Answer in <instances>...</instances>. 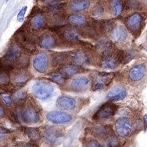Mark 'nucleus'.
I'll return each mask as SVG.
<instances>
[{
	"instance_id": "23",
	"label": "nucleus",
	"mask_w": 147,
	"mask_h": 147,
	"mask_svg": "<svg viewBox=\"0 0 147 147\" xmlns=\"http://www.w3.org/2000/svg\"><path fill=\"white\" fill-rule=\"evenodd\" d=\"M136 56V52L134 50H127L122 52V53L119 54V60L120 62L122 63H127L130 61H131L133 59L135 58Z\"/></svg>"
},
{
	"instance_id": "26",
	"label": "nucleus",
	"mask_w": 147,
	"mask_h": 147,
	"mask_svg": "<svg viewBox=\"0 0 147 147\" xmlns=\"http://www.w3.org/2000/svg\"><path fill=\"white\" fill-rule=\"evenodd\" d=\"M63 37L69 42H76L79 39V34L77 30L73 28H69L65 30L63 33Z\"/></svg>"
},
{
	"instance_id": "10",
	"label": "nucleus",
	"mask_w": 147,
	"mask_h": 147,
	"mask_svg": "<svg viewBox=\"0 0 147 147\" xmlns=\"http://www.w3.org/2000/svg\"><path fill=\"white\" fill-rule=\"evenodd\" d=\"M90 80L86 77H79L73 79L70 83V86L74 92H83L88 88L89 86Z\"/></svg>"
},
{
	"instance_id": "29",
	"label": "nucleus",
	"mask_w": 147,
	"mask_h": 147,
	"mask_svg": "<svg viewBox=\"0 0 147 147\" xmlns=\"http://www.w3.org/2000/svg\"><path fill=\"white\" fill-rule=\"evenodd\" d=\"M45 23V18L44 16L42 15H37L34 16L31 20V24L32 26L35 30L39 29Z\"/></svg>"
},
{
	"instance_id": "41",
	"label": "nucleus",
	"mask_w": 147,
	"mask_h": 147,
	"mask_svg": "<svg viewBox=\"0 0 147 147\" xmlns=\"http://www.w3.org/2000/svg\"><path fill=\"white\" fill-rule=\"evenodd\" d=\"M5 138V134L3 133L2 131H0V141H2Z\"/></svg>"
},
{
	"instance_id": "40",
	"label": "nucleus",
	"mask_w": 147,
	"mask_h": 147,
	"mask_svg": "<svg viewBox=\"0 0 147 147\" xmlns=\"http://www.w3.org/2000/svg\"><path fill=\"white\" fill-rule=\"evenodd\" d=\"M24 147H38V146L37 144H34V143H28Z\"/></svg>"
},
{
	"instance_id": "9",
	"label": "nucleus",
	"mask_w": 147,
	"mask_h": 147,
	"mask_svg": "<svg viewBox=\"0 0 147 147\" xmlns=\"http://www.w3.org/2000/svg\"><path fill=\"white\" fill-rule=\"evenodd\" d=\"M146 69L143 64H136L131 68L128 73L129 79L134 82L141 80L146 75Z\"/></svg>"
},
{
	"instance_id": "3",
	"label": "nucleus",
	"mask_w": 147,
	"mask_h": 147,
	"mask_svg": "<svg viewBox=\"0 0 147 147\" xmlns=\"http://www.w3.org/2000/svg\"><path fill=\"white\" fill-rule=\"evenodd\" d=\"M115 129L117 134L120 137H126L129 136L132 130L131 122L127 118H119L116 121Z\"/></svg>"
},
{
	"instance_id": "22",
	"label": "nucleus",
	"mask_w": 147,
	"mask_h": 147,
	"mask_svg": "<svg viewBox=\"0 0 147 147\" xmlns=\"http://www.w3.org/2000/svg\"><path fill=\"white\" fill-rule=\"evenodd\" d=\"M56 45V40L52 35H47L42 38L40 41V46L41 48L49 49H52Z\"/></svg>"
},
{
	"instance_id": "31",
	"label": "nucleus",
	"mask_w": 147,
	"mask_h": 147,
	"mask_svg": "<svg viewBox=\"0 0 147 147\" xmlns=\"http://www.w3.org/2000/svg\"><path fill=\"white\" fill-rule=\"evenodd\" d=\"M50 79L54 82L59 84H63L65 81V77L61 73H54V74H53L50 77Z\"/></svg>"
},
{
	"instance_id": "39",
	"label": "nucleus",
	"mask_w": 147,
	"mask_h": 147,
	"mask_svg": "<svg viewBox=\"0 0 147 147\" xmlns=\"http://www.w3.org/2000/svg\"><path fill=\"white\" fill-rule=\"evenodd\" d=\"M23 96H24L23 92H19L15 95V97H16V98H17L18 99H22V98H24Z\"/></svg>"
},
{
	"instance_id": "45",
	"label": "nucleus",
	"mask_w": 147,
	"mask_h": 147,
	"mask_svg": "<svg viewBox=\"0 0 147 147\" xmlns=\"http://www.w3.org/2000/svg\"><path fill=\"white\" fill-rule=\"evenodd\" d=\"M9 1V0H7V1Z\"/></svg>"
},
{
	"instance_id": "27",
	"label": "nucleus",
	"mask_w": 147,
	"mask_h": 147,
	"mask_svg": "<svg viewBox=\"0 0 147 147\" xmlns=\"http://www.w3.org/2000/svg\"><path fill=\"white\" fill-rule=\"evenodd\" d=\"M26 134L32 141H37L41 137V133L39 129L35 127H26L24 129Z\"/></svg>"
},
{
	"instance_id": "16",
	"label": "nucleus",
	"mask_w": 147,
	"mask_h": 147,
	"mask_svg": "<svg viewBox=\"0 0 147 147\" xmlns=\"http://www.w3.org/2000/svg\"><path fill=\"white\" fill-rule=\"evenodd\" d=\"M120 62L118 56H115L113 54L103 56L101 61V66L103 69H114L117 67Z\"/></svg>"
},
{
	"instance_id": "33",
	"label": "nucleus",
	"mask_w": 147,
	"mask_h": 147,
	"mask_svg": "<svg viewBox=\"0 0 147 147\" xmlns=\"http://www.w3.org/2000/svg\"><path fill=\"white\" fill-rule=\"evenodd\" d=\"M28 9V7L27 6H24L20 9V11L18 12V15H17V17H16V19H17V21L19 22H22L24 20V17H25V15Z\"/></svg>"
},
{
	"instance_id": "18",
	"label": "nucleus",
	"mask_w": 147,
	"mask_h": 147,
	"mask_svg": "<svg viewBox=\"0 0 147 147\" xmlns=\"http://www.w3.org/2000/svg\"><path fill=\"white\" fill-rule=\"evenodd\" d=\"M20 55V49L16 45H13L9 47L5 55V60L9 63L15 61Z\"/></svg>"
},
{
	"instance_id": "43",
	"label": "nucleus",
	"mask_w": 147,
	"mask_h": 147,
	"mask_svg": "<svg viewBox=\"0 0 147 147\" xmlns=\"http://www.w3.org/2000/svg\"><path fill=\"white\" fill-rule=\"evenodd\" d=\"M56 0H42V1L46 3H53L56 2Z\"/></svg>"
},
{
	"instance_id": "44",
	"label": "nucleus",
	"mask_w": 147,
	"mask_h": 147,
	"mask_svg": "<svg viewBox=\"0 0 147 147\" xmlns=\"http://www.w3.org/2000/svg\"><path fill=\"white\" fill-rule=\"evenodd\" d=\"M144 126H145V127H146L147 126V115L144 116Z\"/></svg>"
},
{
	"instance_id": "35",
	"label": "nucleus",
	"mask_w": 147,
	"mask_h": 147,
	"mask_svg": "<svg viewBox=\"0 0 147 147\" xmlns=\"http://www.w3.org/2000/svg\"><path fill=\"white\" fill-rule=\"evenodd\" d=\"M53 59L54 62L58 64V63H60L64 60V59H65V55L62 53H57L54 56Z\"/></svg>"
},
{
	"instance_id": "14",
	"label": "nucleus",
	"mask_w": 147,
	"mask_h": 147,
	"mask_svg": "<svg viewBox=\"0 0 147 147\" xmlns=\"http://www.w3.org/2000/svg\"><path fill=\"white\" fill-rule=\"evenodd\" d=\"M57 105L61 109L66 111L73 110L76 106V101L69 96H61L57 99Z\"/></svg>"
},
{
	"instance_id": "30",
	"label": "nucleus",
	"mask_w": 147,
	"mask_h": 147,
	"mask_svg": "<svg viewBox=\"0 0 147 147\" xmlns=\"http://www.w3.org/2000/svg\"><path fill=\"white\" fill-rule=\"evenodd\" d=\"M29 79V75L26 71H20L16 73L13 77L14 82L16 84H24Z\"/></svg>"
},
{
	"instance_id": "7",
	"label": "nucleus",
	"mask_w": 147,
	"mask_h": 147,
	"mask_svg": "<svg viewBox=\"0 0 147 147\" xmlns=\"http://www.w3.org/2000/svg\"><path fill=\"white\" fill-rule=\"evenodd\" d=\"M143 22V17L138 13H136L129 16L125 20L126 27L131 31L133 34H136L141 28Z\"/></svg>"
},
{
	"instance_id": "34",
	"label": "nucleus",
	"mask_w": 147,
	"mask_h": 147,
	"mask_svg": "<svg viewBox=\"0 0 147 147\" xmlns=\"http://www.w3.org/2000/svg\"><path fill=\"white\" fill-rule=\"evenodd\" d=\"M127 6L129 9H137L141 6V2L139 0H127Z\"/></svg>"
},
{
	"instance_id": "21",
	"label": "nucleus",
	"mask_w": 147,
	"mask_h": 147,
	"mask_svg": "<svg viewBox=\"0 0 147 147\" xmlns=\"http://www.w3.org/2000/svg\"><path fill=\"white\" fill-rule=\"evenodd\" d=\"M110 9L115 16L121 15L124 10L122 2L121 0H111L110 2Z\"/></svg>"
},
{
	"instance_id": "12",
	"label": "nucleus",
	"mask_w": 147,
	"mask_h": 147,
	"mask_svg": "<svg viewBox=\"0 0 147 147\" xmlns=\"http://www.w3.org/2000/svg\"><path fill=\"white\" fill-rule=\"evenodd\" d=\"M22 119L27 124H37L39 122V115L37 111L33 107H28L23 111Z\"/></svg>"
},
{
	"instance_id": "15",
	"label": "nucleus",
	"mask_w": 147,
	"mask_h": 147,
	"mask_svg": "<svg viewBox=\"0 0 147 147\" xmlns=\"http://www.w3.org/2000/svg\"><path fill=\"white\" fill-rule=\"evenodd\" d=\"M96 49L98 53L103 56L113 54L114 51L113 45L107 39H102L99 41L97 45Z\"/></svg>"
},
{
	"instance_id": "42",
	"label": "nucleus",
	"mask_w": 147,
	"mask_h": 147,
	"mask_svg": "<svg viewBox=\"0 0 147 147\" xmlns=\"http://www.w3.org/2000/svg\"><path fill=\"white\" fill-rule=\"evenodd\" d=\"M4 113H5L4 109H3V107H2L0 105V118H1V117H3Z\"/></svg>"
},
{
	"instance_id": "8",
	"label": "nucleus",
	"mask_w": 147,
	"mask_h": 147,
	"mask_svg": "<svg viewBox=\"0 0 147 147\" xmlns=\"http://www.w3.org/2000/svg\"><path fill=\"white\" fill-rule=\"evenodd\" d=\"M62 137V134L61 131L54 127H49L45 130L44 138L45 141L49 144L54 145L60 141Z\"/></svg>"
},
{
	"instance_id": "32",
	"label": "nucleus",
	"mask_w": 147,
	"mask_h": 147,
	"mask_svg": "<svg viewBox=\"0 0 147 147\" xmlns=\"http://www.w3.org/2000/svg\"><path fill=\"white\" fill-rule=\"evenodd\" d=\"M104 11L103 7L101 5H96L94 7L93 10L92 11V14L94 16L96 17H98V16H101L103 15Z\"/></svg>"
},
{
	"instance_id": "1",
	"label": "nucleus",
	"mask_w": 147,
	"mask_h": 147,
	"mask_svg": "<svg viewBox=\"0 0 147 147\" xmlns=\"http://www.w3.org/2000/svg\"><path fill=\"white\" fill-rule=\"evenodd\" d=\"M54 91L53 85L45 81H37L32 87L33 94L40 99L49 98L53 94Z\"/></svg>"
},
{
	"instance_id": "25",
	"label": "nucleus",
	"mask_w": 147,
	"mask_h": 147,
	"mask_svg": "<svg viewBox=\"0 0 147 147\" xmlns=\"http://www.w3.org/2000/svg\"><path fill=\"white\" fill-rule=\"evenodd\" d=\"M111 128L109 126H103V125H99V126L94 127L92 129V133L96 137H104L109 134Z\"/></svg>"
},
{
	"instance_id": "11",
	"label": "nucleus",
	"mask_w": 147,
	"mask_h": 147,
	"mask_svg": "<svg viewBox=\"0 0 147 147\" xmlns=\"http://www.w3.org/2000/svg\"><path fill=\"white\" fill-rule=\"evenodd\" d=\"M127 95V91L125 88L120 85L114 86L107 95V98L112 101H120L124 99Z\"/></svg>"
},
{
	"instance_id": "19",
	"label": "nucleus",
	"mask_w": 147,
	"mask_h": 147,
	"mask_svg": "<svg viewBox=\"0 0 147 147\" xmlns=\"http://www.w3.org/2000/svg\"><path fill=\"white\" fill-rule=\"evenodd\" d=\"M73 61L77 66H84L89 63V58L86 54L82 51L76 53L73 57Z\"/></svg>"
},
{
	"instance_id": "36",
	"label": "nucleus",
	"mask_w": 147,
	"mask_h": 147,
	"mask_svg": "<svg viewBox=\"0 0 147 147\" xmlns=\"http://www.w3.org/2000/svg\"><path fill=\"white\" fill-rule=\"evenodd\" d=\"M1 99H3L4 103L7 105H11L12 103V99L11 98V96H9L7 94H2L1 95Z\"/></svg>"
},
{
	"instance_id": "2",
	"label": "nucleus",
	"mask_w": 147,
	"mask_h": 147,
	"mask_svg": "<svg viewBox=\"0 0 147 147\" xmlns=\"http://www.w3.org/2000/svg\"><path fill=\"white\" fill-rule=\"evenodd\" d=\"M118 110V107L111 102L102 105L95 113L93 118L96 121H105L112 118Z\"/></svg>"
},
{
	"instance_id": "28",
	"label": "nucleus",
	"mask_w": 147,
	"mask_h": 147,
	"mask_svg": "<svg viewBox=\"0 0 147 147\" xmlns=\"http://www.w3.org/2000/svg\"><path fill=\"white\" fill-rule=\"evenodd\" d=\"M119 140L115 136H108L104 142V147H120Z\"/></svg>"
},
{
	"instance_id": "13",
	"label": "nucleus",
	"mask_w": 147,
	"mask_h": 147,
	"mask_svg": "<svg viewBox=\"0 0 147 147\" xmlns=\"http://www.w3.org/2000/svg\"><path fill=\"white\" fill-rule=\"evenodd\" d=\"M111 35L114 40L117 42H124L127 39L128 33L124 26L117 24L114 26L111 30Z\"/></svg>"
},
{
	"instance_id": "5",
	"label": "nucleus",
	"mask_w": 147,
	"mask_h": 147,
	"mask_svg": "<svg viewBox=\"0 0 147 147\" xmlns=\"http://www.w3.org/2000/svg\"><path fill=\"white\" fill-rule=\"evenodd\" d=\"M33 66L38 73H46L49 69V58L47 54L42 52L37 54L33 60Z\"/></svg>"
},
{
	"instance_id": "24",
	"label": "nucleus",
	"mask_w": 147,
	"mask_h": 147,
	"mask_svg": "<svg viewBox=\"0 0 147 147\" xmlns=\"http://www.w3.org/2000/svg\"><path fill=\"white\" fill-rule=\"evenodd\" d=\"M79 72V69L75 65H65L61 69V73L64 77H72Z\"/></svg>"
},
{
	"instance_id": "38",
	"label": "nucleus",
	"mask_w": 147,
	"mask_h": 147,
	"mask_svg": "<svg viewBox=\"0 0 147 147\" xmlns=\"http://www.w3.org/2000/svg\"><path fill=\"white\" fill-rule=\"evenodd\" d=\"M8 80V77L5 73H0V83H5Z\"/></svg>"
},
{
	"instance_id": "6",
	"label": "nucleus",
	"mask_w": 147,
	"mask_h": 147,
	"mask_svg": "<svg viewBox=\"0 0 147 147\" xmlns=\"http://www.w3.org/2000/svg\"><path fill=\"white\" fill-rule=\"evenodd\" d=\"M47 119L55 124H67L72 120V117L63 111H51L47 115Z\"/></svg>"
},
{
	"instance_id": "17",
	"label": "nucleus",
	"mask_w": 147,
	"mask_h": 147,
	"mask_svg": "<svg viewBox=\"0 0 147 147\" xmlns=\"http://www.w3.org/2000/svg\"><path fill=\"white\" fill-rule=\"evenodd\" d=\"M90 5V0H72L69 3V9L73 12L78 13L86 10Z\"/></svg>"
},
{
	"instance_id": "20",
	"label": "nucleus",
	"mask_w": 147,
	"mask_h": 147,
	"mask_svg": "<svg viewBox=\"0 0 147 147\" xmlns=\"http://www.w3.org/2000/svg\"><path fill=\"white\" fill-rule=\"evenodd\" d=\"M68 21L75 26H82L86 23V18L80 14H73L68 17Z\"/></svg>"
},
{
	"instance_id": "37",
	"label": "nucleus",
	"mask_w": 147,
	"mask_h": 147,
	"mask_svg": "<svg viewBox=\"0 0 147 147\" xmlns=\"http://www.w3.org/2000/svg\"><path fill=\"white\" fill-rule=\"evenodd\" d=\"M86 147H102L100 143L96 140H92L88 143Z\"/></svg>"
},
{
	"instance_id": "4",
	"label": "nucleus",
	"mask_w": 147,
	"mask_h": 147,
	"mask_svg": "<svg viewBox=\"0 0 147 147\" xmlns=\"http://www.w3.org/2000/svg\"><path fill=\"white\" fill-rule=\"evenodd\" d=\"M114 75L110 73H99L95 77L92 84V90L94 91L99 90L107 86L113 79Z\"/></svg>"
}]
</instances>
